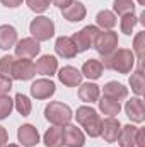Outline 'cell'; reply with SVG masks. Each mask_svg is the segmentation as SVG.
Returning <instances> with one entry per match:
<instances>
[{"label": "cell", "instance_id": "cell-4", "mask_svg": "<svg viewBox=\"0 0 145 147\" xmlns=\"http://www.w3.org/2000/svg\"><path fill=\"white\" fill-rule=\"evenodd\" d=\"M29 33L36 41H48L55 36V22L46 16H38L29 24Z\"/></svg>", "mask_w": 145, "mask_h": 147}, {"label": "cell", "instance_id": "cell-3", "mask_svg": "<svg viewBox=\"0 0 145 147\" xmlns=\"http://www.w3.org/2000/svg\"><path fill=\"white\" fill-rule=\"evenodd\" d=\"M73 113L72 108L68 105H63L60 101H51L46 108H44V118L55 125V127H65L70 123Z\"/></svg>", "mask_w": 145, "mask_h": 147}, {"label": "cell", "instance_id": "cell-28", "mask_svg": "<svg viewBox=\"0 0 145 147\" xmlns=\"http://www.w3.org/2000/svg\"><path fill=\"white\" fill-rule=\"evenodd\" d=\"M113 10L118 16H126L135 12V3L133 0H114L113 2Z\"/></svg>", "mask_w": 145, "mask_h": 147}, {"label": "cell", "instance_id": "cell-30", "mask_svg": "<svg viewBox=\"0 0 145 147\" xmlns=\"http://www.w3.org/2000/svg\"><path fill=\"white\" fill-rule=\"evenodd\" d=\"M137 22H138V19L135 17V14H126V16H121V21H119L121 33H125L126 36H132L133 28L137 26Z\"/></svg>", "mask_w": 145, "mask_h": 147}, {"label": "cell", "instance_id": "cell-33", "mask_svg": "<svg viewBox=\"0 0 145 147\" xmlns=\"http://www.w3.org/2000/svg\"><path fill=\"white\" fill-rule=\"evenodd\" d=\"M26 3H28V7H29L33 12H36V14H43V12L48 10V7H50V0H26Z\"/></svg>", "mask_w": 145, "mask_h": 147}, {"label": "cell", "instance_id": "cell-36", "mask_svg": "<svg viewBox=\"0 0 145 147\" xmlns=\"http://www.w3.org/2000/svg\"><path fill=\"white\" fill-rule=\"evenodd\" d=\"M145 142V130L144 128H138V134H137V142H135V147H144Z\"/></svg>", "mask_w": 145, "mask_h": 147}, {"label": "cell", "instance_id": "cell-32", "mask_svg": "<svg viewBox=\"0 0 145 147\" xmlns=\"http://www.w3.org/2000/svg\"><path fill=\"white\" fill-rule=\"evenodd\" d=\"M14 57L10 55H3L0 58V75H5V77H10L12 75V67H14Z\"/></svg>", "mask_w": 145, "mask_h": 147}, {"label": "cell", "instance_id": "cell-24", "mask_svg": "<svg viewBox=\"0 0 145 147\" xmlns=\"http://www.w3.org/2000/svg\"><path fill=\"white\" fill-rule=\"evenodd\" d=\"M96 24H97V28L103 29V31H111V29L118 24L116 14L111 12V10H106V9L101 10V12H97V16H96Z\"/></svg>", "mask_w": 145, "mask_h": 147}, {"label": "cell", "instance_id": "cell-37", "mask_svg": "<svg viewBox=\"0 0 145 147\" xmlns=\"http://www.w3.org/2000/svg\"><path fill=\"white\" fill-rule=\"evenodd\" d=\"M50 2H51L53 5H56L58 9H62V10H63V9H67V7L72 3L73 0H50Z\"/></svg>", "mask_w": 145, "mask_h": 147}, {"label": "cell", "instance_id": "cell-12", "mask_svg": "<svg viewBox=\"0 0 145 147\" xmlns=\"http://www.w3.org/2000/svg\"><path fill=\"white\" fill-rule=\"evenodd\" d=\"M82 77H84L82 72L79 69L72 67V65H65V67H62L58 70L60 82L63 86H67V87H77V86H80L82 84Z\"/></svg>", "mask_w": 145, "mask_h": 147}, {"label": "cell", "instance_id": "cell-27", "mask_svg": "<svg viewBox=\"0 0 145 147\" xmlns=\"http://www.w3.org/2000/svg\"><path fill=\"white\" fill-rule=\"evenodd\" d=\"M14 108L17 110L19 115L29 116L31 111H33V103H31V99H29L28 96H24L22 92H19V94H15V98H14Z\"/></svg>", "mask_w": 145, "mask_h": 147}, {"label": "cell", "instance_id": "cell-18", "mask_svg": "<svg viewBox=\"0 0 145 147\" xmlns=\"http://www.w3.org/2000/svg\"><path fill=\"white\" fill-rule=\"evenodd\" d=\"M103 94L106 98L114 99V101H123L128 96V87H125L121 82L109 80L108 84H104V87H103Z\"/></svg>", "mask_w": 145, "mask_h": 147}, {"label": "cell", "instance_id": "cell-17", "mask_svg": "<svg viewBox=\"0 0 145 147\" xmlns=\"http://www.w3.org/2000/svg\"><path fill=\"white\" fill-rule=\"evenodd\" d=\"M62 14H63V19H67L68 22H80L85 19L87 9L82 2H72L67 9L62 10Z\"/></svg>", "mask_w": 145, "mask_h": 147}, {"label": "cell", "instance_id": "cell-29", "mask_svg": "<svg viewBox=\"0 0 145 147\" xmlns=\"http://www.w3.org/2000/svg\"><path fill=\"white\" fill-rule=\"evenodd\" d=\"M144 46H145V31L138 33L135 39H133V55H135V60H138V65H142L144 62Z\"/></svg>", "mask_w": 145, "mask_h": 147}, {"label": "cell", "instance_id": "cell-5", "mask_svg": "<svg viewBox=\"0 0 145 147\" xmlns=\"http://www.w3.org/2000/svg\"><path fill=\"white\" fill-rule=\"evenodd\" d=\"M99 33H101V29L97 26H85V28H82L80 31H77L70 38H72V41L77 46V51L82 53V51H87L89 48H94Z\"/></svg>", "mask_w": 145, "mask_h": 147}, {"label": "cell", "instance_id": "cell-2", "mask_svg": "<svg viewBox=\"0 0 145 147\" xmlns=\"http://www.w3.org/2000/svg\"><path fill=\"white\" fill-rule=\"evenodd\" d=\"M75 118H77V123L85 130V134L92 139L96 137H101V127H103V120L101 116L97 115V111L91 106H80L77 108L75 113Z\"/></svg>", "mask_w": 145, "mask_h": 147}, {"label": "cell", "instance_id": "cell-10", "mask_svg": "<svg viewBox=\"0 0 145 147\" xmlns=\"http://www.w3.org/2000/svg\"><path fill=\"white\" fill-rule=\"evenodd\" d=\"M63 146L65 147H84L85 135L77 125H65L63 127Z\"/></svg>", "mask_w": 145, "mask_h": 147}, {"label": "cell", "instance_id": "cell-35", "mask_svg": "<svg viewBox=\"0 0 145 147\" xmlns=\"http://www.w3.org/2000/svg\"><path fill=\"white\" fill-rule=\"evenodd\" d=\"M0 2H2V5H5V7H9V9H15V7H19V5H22L24 0H0Z\"/></svg>", "mask_w": 145, "mask_h": 147}, {"label": "cell", "instance_id": "cell-8", "mask_svg": "<svg viewBox=\"0 0 145 147\" xmlns=\"http://www.w3.org/2000/svg\"><path fill=\"white\" fill-rule=\"evenodd\" d=\"M34 75H36V65L31 60H28V58L14 60L10 79H15V80H31Z\"/></svg>", "mask_w": 145, "mask_h": 147}, {"label": "cell", "instance_id": "cell-26", "mask_svg": "<svg viewBox=\"0 0 145 147\" xmlns=\"http://www.w3.org/2000/svg\"><path fill=\"white\" fill-rule=\"evenodd\" d=\"M97 103H99V111L103 115H106V116H116L121 111L119 101H114V99L106 98V96H103L101 99H97Z\"/></svg>", "mask_w": 145, "mask_h": 147}, {"label": "cell", "instance_id": "cell-34", "mask_svg": "<svg viewBox=\"0 0 145 147\" xmlns=\"http://www.w3.org/2000/svg\"><path fill=\"white\" fill-rule=\"evenodd\" d=\"M10 89H12V79L5 77V75H0V96L7 94Z\"/></svg>", "mask_w": 145, "mask_h": 147}, {"label": "cell", "instance_id": "cell-7", "mask_svg": "<svg viewBox=\"0 0 145 147\" xmlns=\"http://www.w3.org/2000/svg\"><path fill=\"white\" fill-rule=\"evenodd\" d=\"M14 50H15V57L31 60L39 55L41 46H39V41H36L34 38H22L14 45Z\"/></svg>", "mask_w": 145, "mask_h": 147}, {"label": "cell", "instance_id": "cell-19", "mask_svg": "<svg viewBox=\"0 0 145 147\" xmlns=\"http://www.w3.org/2000/svg\"><path fill=\"white\" fill-rule=\"evenodd\" d=\"M137 134H138V127H135L132 123L130 125H125V127H121L116 142L119 144V147H135Z\"/></svg>", "mask_w": 145, "mask_h": 147}, {"label": "cell", "instance_id": "cell-9", "mask_svg": "<svg viewBox=\"0 0 145 147\" xmlns=\"http://www.w3.org/2000/svg\"><path fill=\"white\" fill-rule=\"evenodd\" d=\"M55 91H56V86L50 79H38L36 82H33V86H31V96L34 99H39V101L50 99L55 94Z\"/></svg>", "mask_w": 145, "mask_h": 147}, {"label": "cell", "instance_id": "cell-11", "mask_svg": "<svg viewBox=\"0 0 145 147\" xmlns=\"http://www.w3.org/2000/svg\"><path fill=\"white\" fill-rule=\"evenodd\" d=\"M17 140L21 142L22 147H34L39 142V134L38 128L31 123H24L17 130Z\"/></svg>", "mask_w": 145, "mask_h": 147}, {"label": "cell", "instance_id": "cell-21", "mask_svg": "<svg viewBox=\"0 0 145 147\" xmlns=\"http://www.w3.org/2000/svg\"><path fill=\"white\" fill-rule=\"evenodd\" d=\"M17 43V29L10 24L0 26V50H10Z\"/></svg>", "mask_w": 145, "mask_h": 147}, {"label": "cell", "instance_id": "cell-20", "mask_svg": "<svg viewBox=\"0 0 145 147\" xmlns=\"http://www.w3.org/2000/svg\"><path fill=\"white\" fill-rule=\"evenodd\" d=\"M99 94H101V89H99V86L97 84H94V82H84V84H80V87H79V98H80V101H84V103H96L97 99H99Z\"/></svg>", "mask_w": 145, "mask_h": 147}, {"label": "cell", "instance_id": "cell-40", "mask_svg": "<svg viewBox=\"0 0 145 147\" xmlns=\"http://www.w3.org/2000/svg\"><path fill=\"white\" fill-rule=\"evenodd\" d=\"M3 147H21V146H17V144H5Z\"/></svg>", "mask_w": 145, "mask_h": 147}, {"label": "cell", "instance_id": "cell-38", "mask_svg": "<svg viewBox=\"0 0 145 147\" xmlns=\"http://www.w3.org/2000/svg\"><path fill=\"white\" fill-rule=\"evenodd\" d=\"M5 144H9V134L3 127H0V147H3Z\"/></svg>", "mask_w": 145, "mask_h": 147}, {"label": "cell", "instance_id": "cell-15", "mask_svg": "<svg viewBox=\"0 0 145 147\" xmlns=\"http://www.w3.org/2000/svg\"><path fill=\"white\" fill-rule=\"evenodd\" d=\"M121 130V123L119 120H116L114 116H108L106 120H103V127H101V137L106 142H116L118 135Z\"/></svg>", "mask_w": 145, "mask_h": 147}, {"label": "cell", "instance_id": "cell-22", "mask_svg": "<svg viewBox=\"0 0 145 147\" xmlns=\"http://www.w3.org/2000/svg\"><path fill=\"white\" fill-rule=\"evenodd\" d=\"M82 75H85L89 80H97L101 79V75L104 72V65L101 60H96V58H89L84 65H82Z\"/></svg>", "mask_w": 145, "mask_h": 147}, {"label": "cell", "instance_id": "cell-31", "mask_svg": "<svg viewBox=\"0 0 145 147\" xmlns=\"http://www.w3.org/2000/svg\"><path fill=\"white\" fill-rule=\"evenodd\" d=\"M12 110H14V99H10L7 94L0 96V120L9 118Z\"/></svg>", "mask_w": 145, "mask_h": 147}, {"label": "cell", "instance_id": "cell-39", "mask_svg": "<svg viewBox=\"0 0 145 147\" xmlns=\"http://www.w3.org/2000/svg\"><path fill=\"white\" fill-rule=\"evenodd\" d=\"M138 22H140L142 26H145V10H142V14H140V17H138Z\"/></svg>", "mask_w": 145, "mask_h": 147}, {"label": "cell", "instance_id": "cell-16", "mask_svg": "<svg viewBox=\"0 0 145 147\" xmlns=\"http://www.w3.org/2000/svg\"><path fill=\"white\" fill-rule=\"evenodd\" d=\"M34 65H36V72L44 77H51L58 72V60L53 55H43Z\"/></svg>", "mask_w": 145, "mask_h": 147}, {"label": "cell", "instance_id": "cell-6", "mask_svg": "<svg viewBox=\"0 0 145 147\" xmlns=\"http://www.w3.org/2000/svg\"><path fill=\"white\" fill-rule=\"evenodd\" d=\"M118 43H119V39H118V34L114 31H101L97 39H96L94 48L103 58H106L118 50Z\"/></svg>", "mask_w": 145, "mask_h": 147}, {"label": "cell", "instance_id": "cell-1", "mask_svg": "<svg viewBox=\"0 0 145 147\" xmlns=\"http://www.w3.org/2000/svg\"><path fill=\"white\" fill-rule=\"evenodd\" d=\"M135 55L128 48H118L113 55L104 58V69H111L118 74H130L135 69Z\"/></svg>", "mask_w": 145, "mask_h": 147}, {"label": "cell", "instance_id": "cell-13", "mask_svg": "<svg viewBox=\"0 0 145 147\" xmlns=\"http://www.w3.org/2000/svg\"><path fill=\"white\" fill-rule=\"evenodd\" d=\"M125 111H126V116L133 123H142L145 120V105L142 98H132L130 101H126Z\"/></svg>", "mask_w": 145, "mask_h": 147}, {"label": "cell", "instance_id": "cell-14", "mask_svg": "<svg viewBox=\"0 0 145 147\" xmlns=\"http://www.w3.org/2000/svg\"><path fill=\"white\" fill-rule=\"evenodd\" d=\"M55 51H56V55L58 57H62V58H73V57H77V46H75V43L72 41V38L70 36H60L56 38V41H55Z\"/></svg>", "mask_w": 145, "mask_h": 147}, {"label": "cell", "instance_id": "cell-41", "mask_svg": "<svg viewBox=\"0 0 145 147\" xmlns=\"http://www.w3.org/2000/svg\"><path fill=\"white\" fill-rule=\"evenodd\" d=\"M137 2H138L140 5H145V0H137Z\"/></svg>", "mask_w": 145, "mask_h": 147}, {"label": "cell", "instance_id": "cell-23", "mask_svg": "<svg viewBox=\"0 0 145 147\" xmlns=\"http://www.w3.org/2000/svg\"><path fill=\"white\" fill-rule=\"evenodd\" d=\"M44 146L46 147H63V127H51L44 132Z\"/></svg>", "mask_w": 145, "mask_h": 147}, {"label": "cell", "instance_id": "cell-25", "mask_svg": "<svg viewBox=\"0 0 145 147\" xmlns=\"http://www.w3.org/2000/svg\"><path fill=\"white\" fill-rule=\"evenodd\" d=\"M130 86H132V91L137 94V98H140L145 92V75H144L142 65H138L137 70L132 72V75H130Z\"/></svg>", "mask_w": 145, "mask_h": 147}]
</instances>
